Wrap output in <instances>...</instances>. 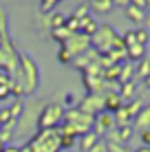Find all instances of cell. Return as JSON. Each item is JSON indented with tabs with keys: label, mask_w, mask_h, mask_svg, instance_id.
I'll return each instance as SVG.
<instances>
[{
	"label": "cell",
	"mask_w": 150,
	"mask_h": 152,
	"mask_svg": "<svg viewBox=\"0 0 150 152\" xmlns=\"http://www.w3.org/2000/svg\"><path fill=\"white\" fill-rule=\"evenodd\" d=\"M15 84L22 86L24 93H35L40 84V73H38V64L33 62V57H29L27 53H18V73H15Z\"/></svg>",
	"instance_id": "1"
},
{
	"label": "cell",
	"mask_w": 150,
	"mask_h": 152,
	"mask_svg": "<svg viewBox=\"0 0 150 152\" xmlns=\"http://www.w3.org/2000/svg\"><path fill=\"white\" fill-rule=\"evenodd\" d=\"M64 119V106L62 104H46V108L40 115V130H55V126H60V121Z\"/></svg>",
	"instance_id": "2"
},
{
	"label": "cell",
	"mask_w": 150,
	"mask_h": 152,
	"mask_svg": "<svg viewBox=\"0 0 150 152\" xmlns=\"http://www.w3.org/2000/svg\"><path fill=\"white\" fill-rule=\"evenodd\" d=\"M102 104H104V108H106V113H117L119 108L124 106V99L119 97V93H108L106 97H102Z\"/></svg>",
	"instance_id": "3"
},
{
	"label": "cell",
	"mask_w": 150,
	"mask_h": 152,
	"mask_svg": "<svg viewBox=\"0 0 150 152\" xmlns=\"http://www.w3.org/2000/svg\"><path fill=\"white\" fill-rule=\"evenodd\" d=\"M124 11H126V18L130 20V22H135V24H141L143 18H146V11L139 9V7H135V4H128Z\"/></svg>",
	"instance_id": "4"
},
{
	"label": "cell",
	"mask_w": 150,
	"mask_h": 152,
	"mask_svg": "<svg viewBox=\"0 0 150 152\" xmlns=\"http://www.w3.org/2000/svg\"><path fill=\"white\" fill-rule=\"evenodd\" d=\"M110 128H115V115L102 113L97 117V132H104V130H110Z\"/></svg>",
	"instance_id": "5"
},
{
	"label": "cell",
	"mask_w": 150,
	"mask_h": 152,
	"mask_svg": "<svg viewBox=\"0 0 150 152\" xmlns=\"http://www.w3.org/2000/svg\"><path fill=\"white\" fill-rule=\"evenodd\" d=\"M95 145H97V134L95 132H84L80 137V148L84 150V152H91Z\"/></svg>",
	"instance_id": "6"
},
{
	"label": "cell",
	"mask_w": 150,
	"mask_h": 152,
	"mask_svg": "<svg viewBox=\"0 0 150 152\" xmlns=\"http://www.w3.org/2000/svg\"><path fill=\"white\" fill-rule=\"evenodd\" d=\"M135 126H139L141 130H143V128H148V126H150V106H143L141 110H139Z\"/></svg>",
	"instance_id": "7"
},
{
	"label": "cell",
	"mask_w": 150,
	"mask_h": 152,
	"mask_svg": "<svg viewBox=\"0 0 150 152\" xmlns=\"http://www.w3.org/2000/svg\"><path fill=\"white\" fill-rule=\"evenodd\" d=\"M143 49H146V46H141V44H130V46H126V53L124 55H128L130 57V60H141L143 57Z\"/></svg>",
	"instance_id": "8"
},
{
	"label": "cell",
	"mask_w": 150,
	"mask_h": 152,
	"mask_svg": "<svg viewBox=\"0 0 150 152\" xmlns=\"http://www.w3.org/2000/svg\"><path fill=\"white\" fill-rule=\"evenodd\" d=\"M91 7L100 13H108L113 9V0H91Z\"/></svg>",
	"instance_id": "9"
},
{
	"label": "cell",
	"mask_w": 150,
	"mask_h": 152,
	"mask_svg": "<svg viewBox=\"0 0 150 152\" xmlns=\"http://www.w3.org/2000/svg\"><path fill=\"white\" fill-rule=\"evenodd\" d=\"M73 35H75V33H71V31H69V29H66V27H60V29H53V38H55V40H60V42H62V44H66V42H69L71 38H73Z\"/></svg>",
	"instance_id": "10"
},
{
	"label": "cell",
	"mask_w": 150,
	"mask_h": 152,
	"mask_svg": "<svg viewBox=\"0 0 150 152\" xmlns=\"http://www.w3.org/2000/svg\"><path fill=\"white\" fill-rule=\"evenodd\" d=\"M130 134H132V126H119V128H117V132H115V137H117V141H128L130 139Z\"/></svg>",
	"instance_id": "11"
},
{
	"label": "cell",
	"mask_w": 150,
	"mask_h": 152,
	"mask_svg": "<svg viewBox=\"0 0 150 152\" xmlns=\"http://www.w3.org/2000/svg\"><path fill=\"white\" fill-rule=\"evenodd\" d=\"M22 110H24L22 99H15V102H13V106L9 108V115H11V119H15V121H18V119H20V115H22Z\"/></svg>",
	"instance_id": "12"
},
{
	"label": "cell",
	"mask_w": 150,
	"mask_h": 152,
	"mask_svg": "<svg viewBox=\"0 0 150 152\" xmlns=\"http://www.w3.org/2000/svg\"><path fill=\"white\" fill-rule=\"evenodd\" d=\"M7 38V9L0 4V40Z\"/></svg>",
	"instance_id": "13"
},
{
	"label": "cell",
	"mask_w": 150,
	"mask_h": 152,
	"mask_svg": "<svg viewBox=\"0 0 150 152\" xmlns=\"http://www.w3.org/2000/svg\"><path fill=\"white\" fill-rule=\"evenodd\" d=\"M89 9H91V4H80V7L73 11V18L80 20V22H82V20H86V18H91V15H89Z\"/></svg>",
	"instance_id": "14"
},
{
	"label": "cell",
	"mask_w": 150,
	"mask_h": 152,
	"mask_svg": "<svg viewBox=\"0 0 150 152\" xmlns=\"http://www.w3.org/2000/svg\"><path fill=\"white\" fill-rule=\"evenodd\" d=\"M64 22H66V15H62V13H53V15H51V20H49L51 31H53V29H60V27H64Z\"/></svg>",
	"instance_id": "15"
},
{
	"label": "cell",
	"mask_w": 150,
	"mask_h": 152,
	"mask_svg": "<svg viewBox=\"0 0 150 152\" xmlns=\"http://www.w3.org/2000/svg\"><path fill=\"white\" fill-rule=\"evenodd\" d=\"M132 35H135V42H137V44H141V46H146V44H148V31H146V29H137V31H132Z\"/></svg>",
	"instance_id": "16"
},
{
	"label": "cell",
	"mask_w": 150,
	"mask_h": 152,
	"mask_svg": "<svg viewBox=\"0 0 150 152\" xmlns=\"http://www.w3.org/2000/svg\"><path fill=\"white\" fill-rule=\"evenodd\" d=\"M58 60H60V62H66V64H69V62H73V53H71V51L66 49L64 44H62V49H60V53H58Z\"/></svg>",
	"instance_id": "17"
},
{
	"label": "cell",
	"mask_w": 150,
	"mask_h": 152,
	"mask_svg": "<svg viewBox=\"0 0 150 152\" xmlns=\"http://www.w3.org/2000/svg\"><path fill=\"white\" fill-rule=\"evenodd\" d=\"M62 0H42V4H40V11L46 13V11H51V9L55 7V4H60Z\"/></svg>",
	"instance_id": "18"
},
{
	"label": "cell",
	"mask_w": 150,
	"mask_h": 152,
	"mask_svg": "<svg viewBox=\"0 0 150 152\" xmlns=\"http://www.w3.org/2000/svg\"><path fill=\"white\" fill-rule=\"evenodd\" d=\"M148 73H150V62H148V60H143L141 64H139V71H137V75H139V77H146Z\"/></svg>",
	"instance_id": "19"
},
{
	"label": "cell",
	"mask_w": 150,
	"mask_h": 152,
	"mask_svg": "<svg viewBox=\"0 0 150 152\" xmlns=\"http://www.w3.org/2000/svg\"><path fill=\"white\" fill-rule=\"evenodd\" d=\"M139 137H141L143 148H150V128H143L141 132H139Z\"/></svg>",
	"instance_id": "20"
},
{
	"label": "cell",
	"mask_w": 150,
	"mask_h": 152,
	"mask_svg": "<svg viewBox=\"0 0 150 152\" xmlns=\"http://www.w3.org/2000/svg\"><path fill=\"white\" fill-rule=\"evenodd\" d=\"M121 86H124V88H121L119 97H121V99H124V97H130V95H132V84H130V82H126V84H121Z\"/></svg>",
	"instance_id": "21"
},
{
	"label": "cell",
	"mask_w": 150,
	"mask_h": 152,
	"mask_svg": "<svg viewBox=\"0 0 150 152\" xmlns=\"http://www.w3.org/2000/svg\"><path fill=\"white\" fill-rule=\"evenodd\" d=\"M9 88H11V86H0V102L11 95V91H9Z\"/></svg>",
	"instance_id": "22"
},
{
	"label": "cell",
	"mask_w": 150,
	"mask_h": 152,
	"mask_svg": "<svg viewBox=\"0 0 150 152\" xmlns=\"http://www.w3.org/2000/svg\"><path fill=\"white\" fill-rule=\"evenodd\" d=\"M130 4H135V7L143 9V11H146V9H148V0H130Z\"/></svg>",
	"instance_id": "23"
},
{
	"label": "cell",
	"mask_w": 150,
	"mask_h": 152,
	"mask_svg": "<svg viewBox=\"0 0 150 152\" xmlns=\"http://www.w3.org/2000/svg\"><path fill=\"white\" fill-rule=\"evenodd\" d=\"M115 4H117V7H124V9H126L128 4H130V0H113V7H115Z\"/></svg>",
	"instance_id": "24"
},
{
	"label": "cell",
	"mask_w": 150,
	"mask_h": 152,
	"mask_svg": "<svg viewBox=\"0 0 150 152\" xmlns=\"http://www.w3.org/2000/svg\"><path fill=\"white\" fill-rule=\"evenodd\" d=\"M2 152H20V148H15V145H11V148H9V145H4Z\"/></svg>",
	"instance_id": "25"
},
{
	"label": "cell",
	"mask_w": 150,
	"mask_h": 152,
	"mask_svg": "<svg viewBox=\"0 0 150 152\" xmlns=\"http://www.w3.org/2000/svg\"><path fill=\"white\" fill-rule=\"evenodd\" d=\"M143 22H146V27H148V29H150V11H148V13H146V18H143Z\"/></svg>",
	"instance_id": "26"
},
{
	"label": "cell",
	"mask_w": 150,
	"mask_h": 152,
	"mask_svg": "<svg viewBox=\"0 0 150 152\" xmlns=\"http://www.w3.org/2000/svg\"><path fill=\"white\" fill-rule=\"evenodd\" d=\"M143 80H146V86H150V73H148L146 77H143Z\"/></svg>",
	"instance_id": "27"
},
{
	"label": "cell",
	"mask_w": 150,
	"mask_h": 152,
	"mask_svg": "<svg viewBox=\"0 0 150 152\" xmlns=\"http://www.w3.org/2000/svg\"><path fill=\"white\" fill-rule=\"evenodd\" d=\"M137 152H150V148H139Z\"/></svg>",
	"instance_id": "28"
},
{
	"label": "cell",
	"mask_w": 150,
	"mask_h": 152,
	"mask_svg": "<svg viewBox=\"0 0 150 152\" xmlns=\"http://www.w3.org/2000/svg\"><path fill=\"white\" fill-rule=\"evenodd\" d=\"M4 150V143H2V141H0V152H2Z\"/></svg>",
	"instance_id": "29"
},
{
	"label": "cell",
	"mask_w": 150,
	"mask_h": 152,
	"mask_svg": "<svg viewBox=\"0 0 150 152\" xmlns=\"http://www.w3.org/2000/svg\"><path fill=\"white\" fill-rule=\"evenodd\" d=\"M148 7H150V0H148Z\"/></svg>",
	"instance_id": "30"
},
{
	"label": "cell",
	"mask_w": 150,
	"mask_h": 152,
	"mask_svg": "<svg viewBox=\"0 0 150 152\" xmlns=\"http://www.w3.org/2000/svg\"><path fill=\"white\" fill-rule=\"evenodd\" d=\"M66 152H69V150H66Z\"/></svg>",
	"instance_id": "31"
}]
</instances>
